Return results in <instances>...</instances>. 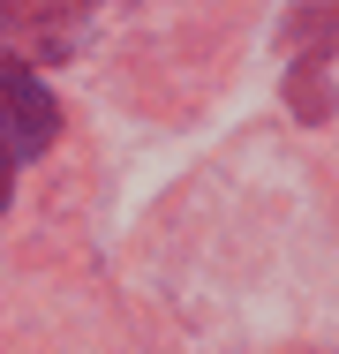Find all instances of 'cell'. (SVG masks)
Listing matches in <instances>:
<instances>
[{
	"mask_svg": "<svg viewBox=\"0 0 339 354\" xmlns=\"http://www.w3.org/2000/svg\"><path fill=\"white\" fill-rule=\"evenodd\" d=\"M61 129V113H53V98H46V83L23 68L15 53H0V158L15 166V158H38L46 143Z\"/></svg>",
	"mask_w": 339,
	"mask_h": 354,
	"instance_id": "obj_1",
	"label": "cell"
},
{
	"mask_svg": "<svg viewBox=\"0 0 339 354\" xmlns=\"http://www.w3.org/2000/svg\"><path fill=\"white\" fill-rule=\"evenodd\" d=\"M8 189H15V166L0 158V212H8Z\"/></svg>",
	"mask_w": 339,
	"mask_h": 354,
	"instance_id": "obj_2",
	"label": "cell"
}]
</instances>
